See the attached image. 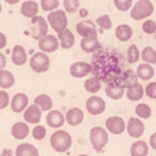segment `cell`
I'll return each mask as SVG.
<instances>
[{
  "instance_id": "cell-1",
  "label": "cell",
  "mask_w": 156,
  "mask_h": 156,
  "mask_svg": "<svg viewBox=\"0 0 156 156\" xmlns=\"http://www.w3.org/2000/svg\"><path fill=\"white\" fill-rule=\"evenodd\" d=\"M92 74L100 82L110 83L125 71V58L116 48L103 47L92 56Z\"/></svg>"
},
{
  "instance_id": "cell-2",
  "label": "cell",
  "mask_w": 156,
  "mask_h": 156,
  "mask_svg": "<svg viewBox=\"0 0 156 156\" xmlns=\"http://www.w3.org/2000/svg\"><path fill=\"white\" fill-rule=\"evenodd\" d=\"M73 138L66 130H56L51 136V147L56 152H67L71 148Z\"/></svg>"
},
{
  "instance_id": "cell-3",
  "label": "cell",
  "mask_w": 156,
  "mask_h": 156,
  "mask_svg": "<svg viewBox=\"0 0 156 156\" xmlns=\"http://www.w3.org/2000/svg\"><path fill=\"white\" fill-rule=\"evenodd\" d=\"M154 14V4L151 0H138L130 10V16L134 21H141Z\"/></svg>"
},
{
  "instance_id": "cell-4",
  "label": "cell",
  "mask_w": 156,
  "mask_h": 156,
  "mask_svg": "<svg viewBox=\"0 0 156 156\" xmlns=\"http://www.w3.org/2000/svg\"><path fill=\"white\" fill-rule=\"evenodd\" d=\"M89 138H90V144L94 151L101 152L108 143V133L103 127L96 126V127H92L90 133H89Z\"/></svg>"
},
{
  "instance_id": "cell-5",
  "label": "cell",
  "mask_w": 156,
  "mask_h": 156,
  "mask_svg": "<svg viewBox=\"0 0 156 156\" xmlns=\"http://www.w3.org/2000/svg\"><path fill=\"white\" fill-rule=\"evenodd\" d=\"M48 34V22L43 16H34L30 21V36L34 40H41Z\"/></svg>"
},
{
  "instance_id": "cell-6",
  "label": "cell",
  "mask_w": 156,
  "mask_h": 156,
  "mask_svg": "<svg viewBox=\"0 0 156 156\" xmlns=\"http://www.w3.org/2000/svg\"><path fill=\"white\" fill-rule=\"evenodd\" d=\"M47 19H48V23L51 25V27L56 33L67 29L69 21H67V16H66V12L63 10H55L52 12H49Z\"/></svg>"
},
{
  "instance_id": "cell-7",
  "label": "cell",
  "mask_w": 156,
  "mask_h": 156,
  "mask_svg": "<svg viewBox=\"0 0 156 156\" xmlns=\"http://www.w3.org/2000/svg\"><path fill=\"white\" fill-rule=\"evenodd\" d=\"M30 69L34 73H45L49 69V58L44 52H36L30 58Z\"/></svg>"
},
{
  "instance_id": "cell-8",
  "label": "cell",
  "mask_w": 156,
  "mask_h": 156,
  "mask_svg": "<svg viewBox=\"0 0 156 156\" xmlns=\"http://www.w3.org/2000/svg\"><path fill=\"white\" fill-rule=\"evenodd\" d=\"M77 33L82 38L97 37L96 23L92 22V21H89V19H83V21H81V22L77 23Z\"/></svg>"
},
{
  "instance_id": "cell-9",
  "label": "cell",
  "mask_w": 156,
  "mask_h": 156,
  "mask_svg": "<svg viewBox=\"0 0 156 156\" xmlns=\"http://www.w3.org/2000/svg\"><path fill=\"white\" fill-rule=\"evenodd\" d=\"M105 110V101L99 96H90L86 100V111L90 115H100Z\"/></svg>"
},
{
  "instance_id": "cell-10",
  "label": "cell",
  "mask_w": 156,
  "mask_h": 156,
  "mask_svg": "<svg viewBox=\"0 0 156 156\" xmlns=\"http://www.w3.org/2000/svg\"><path fill=\"white\" fill-rule=\"evenodd\" d=\"M126 130H127V134H129L132 138H140L141 136L144 134L145 126H144L141 119L130 118L129 122H127V125H126Z\"/></svg>"
},
{
  "instance_id": "cell-11",
  "label": "cell",
  "mask_w": 156,
  "mask_h": 156,
  "mask_svg": "<svg viewBox=\"0 0 156 156\" xmlns=\"http://www.w3.org/2000/svg\"><path fill=\"white\" fill-rule=\"evenodd\" d=\"M105 129L112 134H122L126 129V125H125L123 119L119 116H110L105 121Z\"/></svg>"
},
{
  "instance_id": "cell-12",
  "label": "cell",
  "mask_w": 156,
  "mask_h": 156,
  "mask_svg": "<svg viewBox=\"0 0 156 156\" xmlns=\"http://www.w3.org/2000/svg\"><path fill=\"white\" fill-rule=\"evenodd\" d=\"M38 48L41 49V52L47 54V52H55L59 48V41L55 36L47 34L45 37H43L41 40H38Z\"/></svg>"
},
{
  "instance_id": "cell-13",
  "label": "cell",
  "mask_w": 156,
  "mask_h": 156,
  "mask_svg": "<svg viewBox=\"0 0 156 156\" xmlns=\"http://www.w3.org/2000/svg\"><path fill=\"white\" fill-rule=\"evenodd\" d=\"M29 107V99L25 93H16L14 94V97L11 99V110L14 112L19 114L23 112L26 108Z\"/></svg>"
},
{
  "instance_id": "cell-14",
  "label": "cell",
  "mask_w": 156,
  "mask_h": 156,
  "mask_svg": "<svg viewBox=\"0 0 156 156\" xmlns=\"http://www.w3.org/2000/svg\"><path fill=\"white\" fill-rule=\"evenodd\" d=\"M105 94L112 100H119L125 94V88L121 85L119 80H115L112 82L107 83V86H105Z\"/></svg>"
},
{
  "instance_id": "cell-15",
  "label": "cell",
  "mask_w": 156,
  "mask_h": 156,
  "mask_svg": "<svg viewBox=\"0 0 156 156\" xmlns=\"http://www.w3.org/2000/svg\"><path fill=\"white\" fill-rule=\"evenodd\" d=\"M90 73H92V66H90V63H86V62H76L70 67V74L74 78L86 77Z\"/></svg>"
},
{
  "instance_id": "cell-16",
  "label": "cell",
  "mask_w": 156,
  "mask_h": 156,
  "mask_svg": "<svg viewBox=\"0 0 156 156\" xmlns=\"http://www.w3.org/2000/svg\"><path fill=\"white\" fill-rule=\"evenodd\" d=\"M101 48V44L97 40V37H88L81 40V49L86 54H96Z\"/></svg>"
},
{
  "instance_id": "cell-17",
  "label": "cell",
  "mask_w": 156,
  "mask_h": 156,
  "mask_svg": "<svg viewBox=\"0 0 156 156\" xmlns=\"http://www.w3.org/2000/svg\"><path fill=\"white\" fill-rule=\"evenodd\" d=\"M65 121H66L65 115L58 110L49 111L48 115H47V123H48L49 127H54V129H59V127H62L63 123H65Z\"/></svg>"
},
{
  "instance_id": "cell-18",
  "label": "cell",
  "mask_w": 156,
  "mask_h": 156,
  "mask_svg": "<svg viewBox=\"0 0 156 156\" xmlns=\"http://www.w3.org/2000/svg\"><path fill=\"white\" fill-rule=\"evenodd\" d=\"M41 112L43 111L37 107V105H29L26 110L23 111V118L26 123H38L41 121Z\"/></svg>"
},
{
  "instance_id": "cell-19",
  "label": "cell",
  "mask_w": 156,
  "mask_h": 156,
  "mask_svg": "<svg viewBox=\"0 0 156 156\" xmlns=\"http://www.w3.org/2000/svg\"><path fill=\"white\" fill-rule=\"evenodd\" d=\"M56 38H58V41H59V45L65 49H70L71 47L74 45V41H76L74 34L71 33V30H69V29H65V30H62V32H59Z\"/></svg>"
},
{
  "instance_id": "cell-20",
  "label": "cell",
  "mask_w": 156,
  "mask_h": 156,
  "mask_svg": "<svg viewBox=\"0 0 156 156\" xmlns=\"http://www.w3.org/2000/svg\"><path fill=\"white\" fill-rule=\"evenodd\" d=\"M65 119L70 126H78V125L83 121V112L81 108H77V107L70 108V110L67 111V114H66Z\"/></svg>"
},
{
  "instance_id": "cell-21",
  "label": "cell",
  "mask_w": 156,
  "mask_h": 156,
  "mask_svg": "<svg viewBox=\"0 0 156 156\" xmlns=\"http://www.w3.org/2000/svg\"><path fill=\"white\" fill-rule=\"evenodd\" d=\"M11 60H12L14 65L16 66H23L27 60V55L26 51L22 45H15L11 51Z\"/></svg>"
},
{
  "instance_id": "cell-22",
  "label": "cell",
  "mask_w": 156,
  "mask_h": 156,
  "mask_svg": "<svg viewBox=\"0 0 156 156\" xmlns=\"http://www.w3.org/2000/svg\"><path fill=\"white\" fill-rule=\"evenodd\" d=\"M38 4L34 2V0H27V2L22 3L21 5V14L23 16H26V18H34V16H37L38 14Z\"/></svg>"
},
{
  "instance_id": "cell-23",
  "label": "cell",
  "mask_w": 156,
  "mask_h": 156,
  "mask_svg": "<svg viewBox=\"0 0 156 156\" xmlns=\"http://www.w3.org/2000/svg\"><path fill=\"white\" fill-rule=\"evenodd\" d=\"M119 82H121V85L123 86V88H130V86L136 85V83H138V77H137V73H136L134 70H125L123 74H122L121 77L118 78Z\"/></svg>"
},
{
  "instance_id": "cell-24",
  "label": "cell",
  "mask_w": 156,
  "mask_h": 156,
  "mask_svg": "<svg viewBox=\"0 0 156 156\" xmlns=\"http://www.w3.org/2000/svg\"><path fill=\"white\" fill-rule=\"evenodd\" d=\"M11 134L16 140H23L29 136V126L25 122H16L14 123V126L11 127Z\"/></svg>"
},
{
  "instance_id": "cell-25",
  "label": "cell",
  "mask_w": 156,
  "mask_h": 156,
  "mask_svg": "<svg viewBox=\"0 0 156 156\" xmlns=\"http://www.w3.org/2000/svg\"><path fill=\"white\" fill-rule=\"evenodd\" d=\"M15 156H40V154H38L37 148L34 145H32L29 143H25L16 147Z\"/></svg>"
},
{
  "instance_id": "cell-26",
  "label": "cell",
  "mask_w": 156,
  "mask_h": 156,
  "mask_svg": "<svg viewBox=\"0 0 156 156\" xmlns=\"http://www.w3.org/2000/svg\"><path fill=\"white\" fill-rule=\"evenodd\" d=\"M149 151V147L145 141H134L130 147V155L132 156H147Z\"/></svg>"
},
{
  "instance_id": "cell-27",
  "label": "cell",
  "mask_w": 156,
  "mask_h": 156,
  "mask_svg": "<svg viewBox=\"0 0 156 156\" xmlns=\"http://www.w3.org/2000/svg\"><path fill=\"white\" fill-rule=\"evenodd\" d=\"M144 88L140 85V83H136V85L130 86V88L126 89V97L130 100V101H137V100H141L144 97Z\"/></svg>"
},
{
  "instance_id": "cell-28",
  "label": "cell",
  "mask_w": 156,
  "mask_h": 156,
  "mask_svg": "<svg viewBox=\"0 0 156 156\" xmlns=\"http://www.w3.org/2000/svg\"><path fill=\"white\" fill-rule=\"evenodd\" d=\"M133 36V30L129 25L123 23V25H119L118 27L115 29V37L118 38L119 41L125 43V41H129Z\"/></svg>"
},
{
  "instance_id": "cell-29",
  "label": "cell",
  "mask_w": 156,
  "mask_h": 156,
  "mask_svg": "<svg viewBox=\"0 0 156 156\" xmlns=\"http://www.w3.org/2000/svg\"><path fill=\"white\" fill-rule=\"evenodd\" d=\"M155 76V70L151 65H147V63H143L137 67V77L143 81H149L152 77Z\"/></svg>"
},
{
  "instance_id": "cell-30",
  "label": "cell",
  "mask_w": 156,
  "mask_h": 156,
  "mask_svg": "<svg viewBox=\"0 0 156 156\" xmlns=\"http://www.w3.org/2000/svg\"><path fill=\"white\" fill-rule=\"evenodd\" d=\"M34 105H37L41 111H51L52 108V99L48 94H38L34 99Z\"/></svg>"
},
{
  "instance_id": "cell-31",
  "label": "cell",
  "mask_w": 156,
  "mask_h": 156,
  "mask_svg": "<svg viewBox=\"0 0 156 156\" xmlns=\"http://www.w3.org/2000/svg\"><path fill=\"white\" fill-rule=\"evenodd\" d=\"M15 82V77L11 71L8 70H2L0 71V88L3 89H8L14 85Z\"/></svg>"
},
{
  "instance_id": "cell-32",
  "label": "cell",
  "mask_w": 156,
  "mask_h": 156,
  "mask_svg": "<svg viewBox=\"0 0 156 156\" xmlns=\"http://www.w3.org/2000/svg\"><path fill=\"white\" fill-rule=\"evenodd\" d=\"M140 56L147 65H155L156 63V51L152 47H145Z\"/></svg>"
},
{
  "instance_id": "cell-33",
  "label": "cell",
  "mask_w": 156,
  "mask_h": 156,
  "mask_svg": "<svg viewBox=\"0 0 156 156\" xmlns=\"http://www.w3.org/2000/svg\"><path fill=\"white\" fill-rule=\"evenodd\" d=\"M83 88H85V90L89 92V93H97V92L101 89V82H100L99 80H96L94 77H92L85 81Z\"/></svg>"
},
{
  "instance_id": "cell-34",
  "label": "cell",
  "mask_w": 156,
  "mask_h": 156,
  "mask_svg": "<svg viewBox=\"0 0 156 156\" xmlns=\"http://www.w3.org/2000/svg\"><path fill=\"white\" fill-rule=\"evenodd\" d=\"M138 59H140V51H138L137 45L132 44V45L127 48V54H126V62L129 65H133V63H137Z\"/></svg>"
},
{
  "instance_id": "cell-35",
  "label": "cell",
  "mask_w": 156,
  "mask_h": 156,
  "mask_svg": "<svg viewBox=\"0 0 156 156\" xmlns=\"http://www.w3.org/2000/svg\"><path fill=\"white\" fill-rule=\"evenodd\" d=\"M136 115L138 116V119L140 118L141 119H148V118H151V115H152V110L148 104L141 103V104H138L137 107H136Z\"/></svg>"
},
{
  "instance_id": "cell-36",
  "label": "cell",
  "mask_w": 156,
  "mask_h": 156,
  "mask_svg": "<svg viewBox=\"0 0 156 156\" xmlns=\"http://www.w3.org/2000/svg\"><path fill=\"white\" fill-rule=\"evenodd\" d=\"M96 25L100 27V30H99L100 33H103L104 30H108V29H111V27H112V22H111V19H110V16H108V15L99 16V18H97V21H96Z\"/></svg>"
},
{
  "instance_id": "cell-37",
  "label": "cell",
  "mask_w": 156,
  "mask_h": 156,
  "mask_svg": "<svg viewBox=\"0 0 156 156\" xmlns=\"http://www.w3.org/2000/svg\"><path fill=\"white\" fill-rule=\"evenodd\" d=\"M59 7V0H41V8L47 12H52Z\"/></svg>"
},
{
  "instance_id": "cell-38",
  "label": "cell",
  "mask_w": 156,
  "mask_h": 156,
  "mask_svg": "<svg viewBox=\"0 0 156 156\" xmlns=\"http://www.w3.org/2000/svg\"><path fill=\"white\" fill-rule=\"evenodd\" d=\"M63 5L65 10L70 14H74L80 8V0H63Z\"/></svg>"
},
{
  "instance_id": "cell-39",
  "label": "cell",
  "mask_w": 156,
  "mask_h": 156,
  "mask_svg": "<svg viewBox=\"0 0 156 156\" xmlns=\"http://www.w3.org/2000/svg\"><path fill=\"white\" fill-rule=\"evenodd\" d=\"M114 4L119 11H129L133 7V0H114Z\"/></svg>"
},
{
  "instance_id": "cell-40",
  "label": "cell",
  "mask_w": 156,
  "mask_h": 156,
  "mask_svg": "<svg viewBox=\"0 0 156 156\" xmlns=\"http://www.w3.org/2000/svg\"><path fill=\"white\" fill-rule=\"evenodd\" d=\"M45 134H47V129L44 126H40V125H37V126H36L34 129L32 130L33 138H34V140H37V141L43 140V138L45 137Z\"/></svg>"
},
{
  "instance_id": "cell-41",
  "label": "cell",
  "mask_w": 156,
  "mask_h": 156,
  "mask_svg": "<svg viewBox=\"0 0 156 156\" xmlns=\"http://www.w3.org/2000/svg\"><path fill=\"white\" fill-rule=\"evenodd\" d=\"M143 30L147 34H155L156 33V22L154 21H145L143 23Z\"/></svg>"
},
{
  "instance_id": "cell-42",
  "label": "cell",
  "mask_w": 156,
  "mask_h": 156,
  "mask_svg": "<svg viewBox=\"0 0 156 156\" xmlns=\"http://www.w3.org/2000/svg\"><path fill=\"white\" fill-rule=\"evenodd\" d=\"M10 104V96L5 90H0V110H4Z\"/></svg>"
},
{
  "instance_id": "cell-43",
  "label": "cell",
  "mask_w": 156,
  "mask_h": 156,
  "mask_svg": "<svg viewBox=\"0 0 156 156\" xmlns=\"http://www.w3.org/2000/svg\"><path fill=\"white\" fill-rule=\"evenodd\" d=\"M144 92L147 93V96H148L149 99L156 100V82L148 83V85H147V88L144 89Z\"/></svg>"
},
{
  "instance_id": "cell-44",
  "label": "cell",
  "mask_w": 156,
  "mask_h": 156,
  "mask_svg": "<svg viewBox=\"0 0 156 156\" xmlns=\"http://www.w3.org/2000/svg\"><path fill=\"white\" fill-rule=\"evenodd\" d=\"M5 65H7V59H5V55L0 52V71L4 70Z\"/></svg>"
},
{
  "instance_id": "cell-45",
  "label": "cell",
  "mask_w": 156,
  "mask_h": 156,
  "mask_svg": "<svg viewBox=\"0 0 156 156\" xmlns=\"http://www.w3.org/2000/svg\"><path fill=\"white\" fill-rule=\"evenodd\" d=\"M5 45H7V38H5V36L3 34L2 32H0V49H4Z\"/></svg>"
},
{
  "instance_id": "cell-46",
  "label": "cell",
  "mask_w": 156,
  "mask_h": 156,
  "mask_svg": "<svg viewBox=\"0 0 156 156\" xmlns=\"http://www.w3.org/2000/svg\"><path fill=\"white\" fill-rule=\"evenodd\" d=\"M149 145H151L152 149H155L156 151V132L151 136V137H149Z\"/></svg>"
},
{
  "instance_id": "cell-47",
  "label": "cell",
  "mask_w": 156,
  "mask_h": 156,
  "mask_svg": "<svg viewBox=\"0 0 156 156\" xmlns=\"http://www.w3.org/2000/svg\"><path fill=\"white\" fill-rule=\"evenodd\" d=\"M4 2L8 4H16V3H19V0H4Z\"/></svg>"
},
{
  "instance_id": "cell-48",
  "label": "cell",
  "mask_w": 156,
  "mask_h": 156,
  "mask_svg": "<svg viewBox=\"0 0 156 156\" xmlns=\"http://www.w3.org/2000/svg\"><path fill=\"white\" fill-rule=\"evenodd\" d=\"M78 156H89V155H78Z\"/></svg>"
},
{
  "instance_id": "cell-49",
  "label": "cell",
  "mask_w": 156,
  "mask_h": 156,
  "mask_svg": "<svg viewBox=\"0 0 156 156\" xmlns=\"http://www.w3.org/2000/svg\"><path fill=\"white\" fill-rule=\"evenodd\" d=\"M0 12H2V4H0Z\"/></svg>"
}]
</instances>
